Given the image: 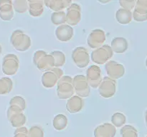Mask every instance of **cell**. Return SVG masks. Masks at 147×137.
I'll return each instance as SVG.
<instances>
[{
	"mask_svg": "<svg viewBox=\"0 0 147 137\" xmlns=\"http://www.w3.org/2000/svg\"><path fill=\"white\" fill-rule=\"evenodd\" d=\"M67 118L63 114H58L55 116L53 119V126L55 129L60 131L67 126Z\"/></svg>",
	"mask_w": 147,
	"mask_h": 137,
	"instance_id": "obj_22",
	"label": "cell"
},
{
	"mask_svg": "<svg viewBox=\"0 0 147 137\" xmlns=\"http://www.w3.org/2000/svg\"><path fill=\"white\" fill-rule=\"evenodd\" d=\"M73 4L70 0H46L45 4L50 9L55 12L63 11V9L68 8Z\"/></svg>",
	"mask_w": 147,
	"mask_h": 137,
	"instance_id": "obj_18",
	"label": "cell"
},
{
	"mask_svg": "<svg viewBox=\"0 0 147 137\" xmlns=\"http://www.w3.org/2000/svg\"><path fill=\"white\" fill-rule=\"evenodd\" d=\"M113 55L111 46L105 44L91 53V60L97 64H106Z\"/></svg>",
	"mask_w": 147,
	"mask_h": 137,
	"instance_id": "obj_3",
	"label": "cell"
},
{
	"mask_svg": "<svg viewBox=\"0 0 147 137\" xmlns=\"http://www.w3.org/2000/svg\"><path fill=\"white\" fill-rule=\"evenodd\" d=\"M33 63L39 70L47 71L55 68V59L51 54L43 50H37L33 56Z\"/></svg>",
	"mask_w": 147,
	"mask_h": 137,
	"instance_id": "obj_1",
	"label": "cell"
},
{
	"mask_svg": "<svg viewBox=\"0 0 147 137\" xmlns=\"http://www.w3.org/2000/svg\"><path fill=\"white\" fill-rule=\"evenodd\" d=\"M122 137H138L137 131L131 125H126L121 130Z\"/></svg>",
	"mask_w": 147,
	"mask_h": 137,
	"instance_id": "obj_26",
	"label": "cell"
},
{
	"mask_svg": "<svg viewBox=\"0 0 147 137\" xmlns=\"http://www.w3.org/2000/svg\"><path fill=\"white\" fill-rule=\"evenodd\" d=\"M81 20V8L76 3H73L66 12V23L70 26H76Z\"/></svg>",
	"mask_w": 147,
	"mask_h": 137,
	"instance_id": "obj_12",
	"label": "cell"
},
{
	"mask_svg": "<svg viewBox=\"0 0 147 137\" xmlns=\"http://www.w3.org/2000/svg\"><path fill=\"white\" fill-rule=\"evenodd\" d=\"M116 133L115 126L111 124H103L95 129V137H113Z\"/></svg>",
	"mask_w": 147,
	"mask_h": 137,
	"instance_id": "obj_17",
	"label": "cell"
},
{
	"mask_svg": "<svg viewBox=\"0 0 147 137\" xmlns=\"http://www.w3.org/2000/svg\"><path fill=\"white\" fill-rule=\"evenodd\" d=\"M73 62L79 68H85L90 63V56L88 51L85 47H80L75 49L72 52Z\"/></svg>",
	"mask_w": 147,
	"mask_h": 137,
	"instance_id": "obj_7",
	"label": "cell"
},
{
	"mask_svg": "<svg viewBox=\"0 0 147 137\" xmlns=\"http://www.w3.org/2000/svg\"><path fill=\"white\" fill-rule=\"evenodd\" d=\"M116 80L109 76L103 77V81L98 87V91L102 97L106 98H111L116 94Z\"/></svg>",
	"mask_w": 147,
	"mask_h": 137,
	"instance_id": "obj_9",
	"label": "cell"
},
{
	"mask_svg": "<svg viewBox=\"0 0 147 137\" xmlns=\"http://www.w3.org/2000/svg\"><path fill=\"white\" fill-rule=\"evenodd\" d=\"M86 77L90 86L93 88H98L103 81L101 70L96 65H91L88 68Z\"/></svg>",
	"mask_w": 147,
	"mask_h": 137,
	"instance_id": "obj_8",
	"label": "cell"
},
{
	"mask_svg": "<svg viewBox=\"0 0 147 137\" xmlns=\"http://www.w3.org/2000/svg\"><path fill=\"white\" fill-rule=\"evenodd\" d=\"M29 13L33 17H38L42 14L44 11L45 1L42 0H32L28 1Z\"/></svg>",
	"mask_w": 147,
	"mask_h": 137,
	"instance_id": "obj_20",
	"label": "cell"
},
{
	"mask_svg": "<svg viewBox=\"0 0 147 137\" xmlns=\"http://www.w3.org/2000/svg\"><path fill=\"white\" fill-rule=\"evenodd\" d=\"M116 19L121 24H128L133 19V13L123 8L119 9L116 13Z\"/></svg>",
	"mask_w": 147,
	"mask_h": 137,
	"instance_id": "obj_21",
	"label": "cell"
},
{
	"mask_svg": "<svg viewBox=\"0 0 147 137\" xmlns=\"http://www.w3.org/2000/svg\"><path fill=\"white\" fill-rule=\"evenodd\" d=\"M63 71L59 68H53L50 71H45L42 76V84L45 88H53L57 84L59 80L63 76Z\"/></svg>",
	"mask_w": 147,
	"mask_h": 137,
	"instance_id": "obj_5",
	"label": "cell"
},
{
	"mask_svg": "<svg viewBox=\"0 0 147 137\" xmlns=\"http://www.w3.org/2000/svg\"><path fill=\"white\" fill-rule=\"evenodd\" d=\"M11 41L14 48L18 51H27L31 47L30 37L20 30H17L13 33Z\"/></svg>",
	"mask_w": 147,
	"mask_h": 137,
	"instance_id": "obj_4",
	"label": "cell"
},
{
	"mask_svg": "<svg viewBox=\"0 0 147 137\" xmlns=\"http://www.w3.org/2000/svg\"><path fill=\"white\" fill-rule=\"evenodd\" d=\"M146 67H147V59H146Z\"/></svg>",
	"mask_w": 147,
	"mask_h": 137,
	"instance_id": "obj_32",
	"label": "cell"
},
{
	"mask_svg": "<svg viewBox=\"0 0 147 137\" xmlns=\"http://www.w3.org/2000/svg\"><path fill=\"white\" fill-rule=\"evenodd\" d=\"M111 47L114 53L123 54L128 49L129 44L127 40L123 37H116L112 39Z\"/></svg>",
	"mask_w": 147,
	"mask_h": 137,
	"instance_id": "obj_19",
	"label": "cell"
},
{
	"mask_svg": "<svg viewBox=\"0 0 147 137\" xmlns=\"http://www.w3.org/2000/svg\"><path fill=\"white\" fill-rule=\"evenodd\" d=\"M29 134H30V137H43L42 129L38 126L32 127Z\"/></svg>",
	"mask_w": 147,
	"mask_h": 137,
	"instance_id": "obj_28",
	"label": "cell"
},
{
	"mask_svg": "<svg viewBox=\"0 0 147 137\" xmlns=\"http://www.w3.org/2000/svg\"><path fill=\"white\" fill-rule=\"evenodd\" d=\"M145 121H146V125L147 126V110L146 111V114H145Z\"/></svg>",
	"mask_w": 147,
	"mask_h": 137,
	"instance_id": "obj_31",
	"label": "cell"
},
{
	"mask_svg": "<svg viewBox=\"0 0 147 137\" xmlns=\"http://www.w3.org/2000/svg\"><path fill=\"white\" fill-rule=\"evenodd\" d=\"M73 86L75 93L77 96L85 98L90 95V86L87 81V78L84 75L79 74L73 78Z\"/></svg>",
	"mask_w": 147,
	"mask_h": 137,
	"instance_id": "obj_6",
	"label": "cell"
},
{
	"mask_svg": "<svg viewBox=\"0 0 147 137\" xmlns=\"http://www.w3.org/2000/svg\"><path fill=\"white\" fill-rule=\"evenodd\" d=\"M111 121L113 126L116 127H121L125 124L126 121V117L123 114L120 112H116L113 114L111 117Z\"/></svg>",
	"mask_w": 147,
	"mask_h": 137,
	"instance_id": "obj_25",
	"label": "cell"
},
{
	"mask_svg": "<svg viewBox=\"0 0 147 137\" xmlns=\"http://www.w3.org/2000/svg\"><path fill=\"white\" fill-rule=\"evenodd\" d=\"M51 21L55 25H63L66 22V13L63 11L53 12L51 15Z\"/></svg>",
	"mask_w": 147,
	"mask_h": 137,
	"instance_id": "obj_23",
	"label": "cell"
},
{
	"mask_svg": "<svg viewBox=\"0 0 147 137\" xmlns=\"http://www.w3.org/2000/svg\"><path fill=\"white\" fill-rule=\"evenodd\" d=\"M106 41L105 31L100 29L93 30L88 37L87 43L91 49H98L103 45Z\"/></svg>",
	"mask_w": 147,
	"mask_h": 137,
	"instance_id": "obj_10",
	"label": "cell"
},
{
	"mask_svg": "<svg viewBox=\"0 0 147 137\" xmlns=\"http://www.w3.org/2000/svg\"><path fill=\"white\" fill-rule=\"evenodd\" d=\"M105 68L109 77L114 80L123 76L125 74V68L123 65L115 61H109L106 64Z\"/></svg>",
	"mask_w": 147,
	"mask_h": 137,
	"instance_id": "obj_11",
	"label": "cell"
},
{
	"mask_svg": "<svg viewBox=\"0 0 147 137\" xmlns=\"http://www.w3.org/2000/svg\"><path fill=\"white\" fill-rule=\"evenodd\" d=\"M146 137H147V136H146Z\"/></svg>",
	"mask_w": 147,
	"mask_h": 137,
	"instance_id": "obj_33",
	"label": "cell"
},
{
	"mask_svg": "<svg viewBox=\"0 0 147 137\" xmlns=\"http://www.w3.org/2000/svg\"><path fill=\"white\" fill-rule=\"evenodd\" d=\"M74 30L71 26L68 24H63L56 29L55 36L57 39L63 42L69 41L73 37Z\"/></svg>",
	"mask_w": 147,
	"mask_h": 137,
	"instance_id": "obj_14",
	"label": "cell"
},
{
	"mask_svg": "<svg viewBox=\"0 0 147 137\" xmlns=\"http://www.w3.org/2000/svg\"><path fill=\"white\" fill-rule=\"evenodd\" d=\"M133 19L136 21H147V0H138L133 12Z\"/></svg>",
	"mask_w": 147,
	"mask_h": 137,
	"instance_id": "obj_13",
	"label": "cell"
},
{
	"mask_svg": "<svg viewBox=\"0 0 147 137\" xmlns=\"http://www.w3.org/2000/svg\"><path fill=\"white\" fill-rule=\"evenodd\" d=\"M84 106V100L78 96H73L66 104V109L70 114H76L81 111Z\"/></svg>",
	"mask_w": 147,
	"mask_h": 137,
	"instance_id": "obj_16",
	"label": "cell"
},
{
	"mask_svg": "<svg viewBox=\"0 0 147 137\" xmlns=\"http://www.w3.org/2000/svg\"><path fill=\"white\" fill-rule=\"evenodd\" d=\"M14 8L15 11L20 14L25 13L29 9L28 1L20 0V1H14Z\"/></svg>",
	"mask_w": 147,
	"mask_h": 137,
	"instance_id": "obj_27",
	"label": "cell"
},
{
	"mask_svg": "<svg viewBox=\"0 0 147 137\" xmlns=\"http://www.w3.org/2000/svg\"><path fill=\"white\" fill-rule=\"evenodd\" d=\"M50 54L53 56L55 59V67L59 68L64 66L65 63V56L64 53L60 51H54Z\"/></svg>",
	"mask_w": 147,
	"mask_h": 137,
	"instance_id": "obj_24",
	"label": "cell"
},
{
	"mask_svg": "<svg viewBox=\"0 0 147 137\" xmlns=\"http://www.w3.org/2000/svg\"><path fill=\"white\" fill-rule=\"evenodd\" d=\"M4 72L9 75L15 74L19 68V60L14 54H10L6 57L4 61Z\"/></svg>",
	"mask_w": 147,
	"mask_h": 137,
	"instance_id": "obj_15",
	"label": "cell"
},
{
	"mask_svg": "<svg viewBox=\"0 0 147 137\" xmlns=\"http://www.w3.org/2000/svg\"><path fill=\"white\" fill-rule=\"evenodd\" d=\"M136 1H125V0H121V1H119V4L121 6L122 8L125 9L126 10H129V11H131V10H133L135 8V6H136Z\"/></svg>",
	"mask_w": 147,
	"mask_h": 137,
	"instance_id": "obj_29",
	"label": "cell"
},
{
	"mask_svg": "<svg viewBox=\"0 0 147 137\" xmlns=\"http://www.w3.org/2000/svg\"><path fill=\"white\" fill-rule=\"evenodd\" d=\"M75 93L73 78L68 76H63L57 84V94L60 99H69Z\"/></svg>",
	"mask_w": 147,
	"mask_h": 137,
	"instance_id": "obj_2",
	"label": "cell"
},
{
	"mask_svg": "<svg viewBox=\"0 0 147 137\" xmlns=\"http://www.w3.org/2000/svg\"><path fill=\"white\" fill-rule=\"evenodd\" d=\"M16 131H17V135L15 137H27V130L26 128H21Z\"/></svg>",
	"mask_w": 147,
	"mask_h": 137,
	"instance_id": "obj_30",
	"label": "cell"
}]
</instances>
